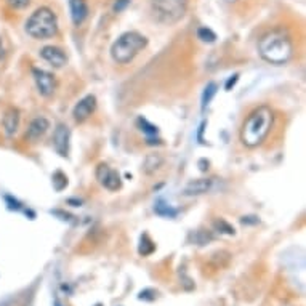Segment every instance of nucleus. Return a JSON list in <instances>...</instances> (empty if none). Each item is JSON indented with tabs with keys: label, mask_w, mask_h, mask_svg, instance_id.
<instances>
[{
	"label": "nucleus",
	"mask_w": 306,
	"mask_h": 306,
	"mask_svg": "<svg viewBox=\"0 0 306 306\" xmlns=\"http://www.w3.org/2000/svg\"><path fill=\"white\" fill-rule=\"evenodd\" d=\"M258 53L269 64L282 66L293 56V44L287 30L271 29L258 40Z\"/></svg>",
	"instance_id": "f257e3e1"
},
{
	"label": "nucleus",
	"mask_w": 306,
	"mask_h": 306,
	"mask_svg": "<svg viewBox=\"0 0 306 306\" xmlns=\"http://www.w3.org/2000/svg\"><path fill=\"white\" fill-rule=\"evenodd\" d=\"M274 125V114L268 106L253 109L241 127V141L247 148H257L266 140Z\"/></svg>",
	"instance_id": "f03ea898"
},
{
	"label": "nucleus",
	"mask_w": 306,
	"mask_h": 306,
	"mask_svg": "<svg viewBox=\"0 0 306 306\" xmlns=\"http://www.w3.org/2000/svg\"><path fill=\"white\" fill-rule=\"evenodd\" d=\"M148 39L137 32V30H130V32L122 34L111 47V56L117 64H128L143 48H146Z\"/></svg>",
	"instance_id": "7ed1b4c3"
},
{
	"label": "nucleus",
	"mask_w": 306,
	"mask_h": 306,
	"mask_svg": "<svg viewBox=\"0 0 306 306\" xmlns=\"http://www.w3.org/2000/svg\"><path fill=\"white\" fill-rule=\"evenodd\" d=\"M26 32L32 39L45 40L56 36L58 32V19L53 10L48 7H40L27 18L26 21Z\"/></svg>",
	"instance_id": "20e7f679"
},
{
	"label": "nucleus",
	"mask_w": 306,
	"mask_h": 306,
	"mask_svg": "<svg viewBox=\"0 0 306 306\" xmlns=\"http://www.w3.org/2000/svg\"><path fill=\"white\" fill-rule=\"evenodd\" d=\"M188 0H151V13L160 24L172 26L186 15Z\"/></svg>",
	"instance_id": "39448f33"
},
{
	"label": "nucleus",
	"mask_w": 306,
	"mask_h": 306,
	"mask_svg": "<svg viewBox=\"0 0 306 306\" xmlns=\"http://www.w3.org/2000/svg\"><path fill=\"white\" fill-rule=\"evenodd\" d=\"M32 76H34V80H36V85H37V90L39 93L48 98L55 93L56 90V79L52 73H48V71H44V69H39V67H34L32 69Z\"/></svg>",
	"instance_id": "423d86ee"
},
{
	"label": "nucleus",
	"mask_w": 306,
	"mask_h": 306,
	"mask_svg": "<svg viewBox=\"0 0 306 306\" xmlns=\"http://www.w3.org/2000/svg\"><path fill=\"white\" fill-rule=\"evenodd\" d=\"M95 175H96V180L101 183V185L109 191H117L122 186L119 173L116 170L109 168V165H106V164H99L96 167Z\"/></svg>",
	"instance_id": "0eeeda50"
},
{
	"label": "nucleus",
	"mask_w": 306,
	"mask_h": 306,
	"mask_svg": "<svg viewBox=\"0 0 306 306\" xmlns=\"http://www.w3.org/2000/svg\"><path fill=\"white\" fill-rule=\"evenodd\" d=\"M95 109H96V98L93 95H87L74 106L73 117L76 122L80 124V122H85L91 114H93Z\"/></svg>",
	"instance_id": "6e6552de"
},
{
	"label": "nucleus",
	"mask_w": 306,
	"mask_h": 306,
	"mask_svg": "<svg viewBox=\"0 0 306 306\" xmlns=\"http://www.w3.org/2000/svg\"><path fill=\"white\" fill-rule=\"evenodd\" d=\"M69 140L71 131L69 127L64 124H59L53 131V148L61 157H66L69 152Z\"/></svg>",
	"instance_id": "1a4fd4ad"
},
{
	"label": "nucleus",
	"mask_w": 306,
	"mask_h": 306,
	"mask_svg": "<svg viewBox=\"0 0 306 306\" xmlns=\"http://www.w3.org/2000/svg\"><path fill=\"white\" fill-rule=\"evenodd\" d=\"M40 56H42L47 63L53 67H63L67 63L66 53L59 47H53V45L44 47L42 50H40Z\"/></svg>",
	"instance_id": "9d476101"
},
{
	"label": "nucleus",
	"mask_w": 306,
	"mask_h": 306,
	"mask_svg": "<svg viewBox=\"0 0 306 306\" xmlns=\"http://www.w3.org/2000/svg\"><path fill=\"white\" fill-rule=\"evenodd\" d=\"M48 128H50L48 119H45V117H42V116L36 117V119L29 124L26 138H27L29 141H37V140H40V138H42V137L47 133Z\"/></svg>",
	"instance_id": "9b49d317"
},
{
	"label": "nucleus",
	"mask_w": 306,
	"mask_h": 306,
	"mask_svg": "<svg viewBox=\"0 0 306 306\" xmlns=\"http://www.w3.org/2000/svg\"><path fill=\"white\" fill-rule=\"evenodd\" d=\"M212 185H213V180L210 178H199V180H194L186 185V188L183 189V194L185 196H200V194H206L212 189Z\"/></svg>",
	"instance_id": "f8f14e48"
},
{
	"label": "nucleus",
	"mask_w": 306,
	"mask_h": 306,
	"mask_svg": "<svg viewBox=\"0 0 306 306\" xmlns=\"http://www.w3.org/2000/svg\"><path fill=\"white\" fill-rule=\"evenodd\" d=\"M69 8H71V18L76 26L82 24L87 16H88V5L87 0H69Z\"/></svg>",
	"instance_id": "ddd939ff"
},
{
	"label": "nucleus",
	"mask_w": 306,
	"mask_h": 306,
	"mask_svg": "<svg viewBox=\"0 0 306 306\" xmlns=\"http://www.w3.org/2000/svg\"><path fill=\"white\" fill-rule=\"evenodd\" d=\"M4 128L8 137H13L19 128V111L10 108L4 114Z\"/></svg>",
	"instance_id": "4468645a"
},
{
	"label": "nucleus",
	"mask_w": 306,
	"mask_h": 306,
	"mask_svg": "<svg viewBox=\"0 0 306 306\" xmlns=\"http://www.w3.org/2000/svg\"><path fill=\"white\" fill-rule=\"evenodd\" d=\"M217 91H218V85L215 82L207 84V87L203 88L202 98H200V108H202V111H206V108L210 105V101L213 99V96L217 95Z\"/></svg>",
	"instance_id": "2eb2a0df"
},
{
	"label": "nucleus",
	"mask_w": 306,
	"mask_h": 306,
	"mask_svg": "<svg viewBox=\"0 0 306 306\" xmlns=\"http://www.w3.org/2000/svg\"><path fill=\"white\" fill-rule=\"evenodd\" d=\"M162 164H164V159H162L159 154H149L145 159V165H143V170H145V173H148V175H151V173H154L156 170H159V167Z\"/></svg>",
	"instance_id": "dca6fc26"
},
{
	"label": "nucleus",
	"mask_w": 306,
	"mask_h": 306,
	"mask_svg": "<svg viewBox=\"0 0 306 306\" xmlns=\"http://www.w3.org/2000/svg\"><path fill=\"white\" fill-rule=\"evenodd\" d=\"M154 212L157 213V215L165 217V218H173V217H177V215H178V210H177V209H173V207H170L168 203H167L165 200H162V199H159V200L156 202Z\"/></svg>",
	"instance_id": "f3484780"
},
{
	"label": "nucleus",
	"mask_w": 306,
	"mask_h": 306,
	"mask_svg": "<svg viewBox=\"0 0 306 306\" xmlns=\"http://www.w3.org/2000/svg\"><path fill=\"white\" fill-rule=\"evenodd\" d=\"M154 249H156L154 242H152V241L149 239L148 234H143V236H141V241H140L138 252H140L141 255H151L152 252H154Z\"/></svg>",
	"instance_id": "a211bd4d"
},
{
	"label": "nucleus",
	"mask_w": 306,
	"mask_h": 306,
	"mask_svg": "<svg viewBox=\"0 0 306 306\" xmlns=\"http://www.w3.org/2000/svg\"><path fill=\"white\" fill-rule=\"evenodd\" d=\"M197 37L202 40V42H207V44H213L217 40V34L213 32L212 29L206 27V26L197 29Z\"/></svg>",
	"instance_id": "6ab92c4d"
},
{
	"label": "nucleus",
	"mask_w": 306,
	"mask_h": 306,
	"mask_svg": "<svg viewBox=\"0 0 306 306\" xmlns=\"http://www.w3.org/2000/svg\"><path fill=\"white\" fill-rule=\"evenodd\" d=\"M53 186L56 191H63L67 186V177L61 170L53 173Z\"/></svg>",
	"instance_id": "aec40b11"
},
{
	"label": "nucleus",
	"mask_w": 306,
	"mask_h": 306,
	"mask_svg": "<svg viewBox=\"0 0 306 306\" xmlns=\"http://www.w3.org/2000/svg\"><path fill=\"white\" fill-rule=\"evenodd\" d=\"M137 124H138V127H141L140 130L145 131L146 135H156V133H157V127L152 125V124H149V122H148L145 117H138Z\"/></svg>",
	"instance_id": "412c9836"
},
{
	"label": "nucleus",
	"mask_w": 306,
	"mask_h": 306,
	"mask_svg": "<svg viewBox=\"0 0 306 306\" xmlns=\"http://www.w3.org/2000/svg\"><path fill=\"white\" fill-rule=\"evenodd\" d=\"M213 226H215V229L218 232H223V234H234L236 232V229H234L228 221H224L223 218L217 220L215 223H213Z\"/></svg>",
	"instance_id": "4be33fe9"
},
{
	"label": "nucleus",
	"mask_w": 306,
	"mask_h": 306,
	"mask_svg": "<svg viewBox=\"0 0 306 306\" xmlns=\"http://www.w3.org/2000/svg\"><path fill=\"white\" fill-rule=\"evenodd\" d=\"M157 297V292L154 289H145L138 293V300H143V301H154Z\"/></svg>",
	"instance_id": "5701e85b"
},
{
	"label": "nucleus",
	"mask_w": 306,
	"mask_h": 306,
	"mask_svg": "<svg viewBox=\"0 0 306 306\" xmlns=\"http://www.w3.org/2000/svg\"><path fill=\"white\" fill-rule=\"evenodd\" d=\"M30 0H8V5L12 8H16V10H21V8H26L29 5Z\"/></svg>",
	"instance_id": "b1692460"
},
{
	"label": "nucleus",
	"mask_w": 306,
	"mask_h": 306,
	"mask_svg": "<svg viewBox=\"0 0 306 306\" xmlns=\"http://www.w3.org/2000/svg\"><path fill=\"white\" fill-rule=\"evenodd\" d=\"M196 242L199 244V246H203V244H207L212 237L209 236V234H206V232H203V231H197L196 232Z\"/></svg>",
	"instance_id": "393cba45"
},
{
	"label": "nucleus",
	"mask_w": 306,
	"mask_h": 306,
	"mask_svg": "<svg viewBox=\"0 0 306 306\" xmlns=\"http://www.w3.org/2000/svg\"><path fill=\"white\" fill-rule=\"evenodd\" d=\"M5 200H7V202H10L8 209H12V210H21V203H19L18 200H13V197L7 196V197H5Z\"/></svg>",
	"instance_id": "a878e982"
},
{
	"label": "nucleus",
	"mask_w": 306,
	"mask_h": 306,
	"mask_svg": "<svg viewBox=\"0 0 306 306\" xmlns=\"http://www.w3.org/2000/svg\"><path fill=\"white\" fill-rule=\"evenodd\" d=\"M237 80H239V74H234V76H231V77L226 80V85H224V88H226V90H231L234 85H236Z\"/></svg>",
	"instance_id": "bb28decb"
},
{
	"label": "nucleus",
	"mask_w": 306,
	"mask_h": 306,
	"mask_svg": "<svg viewBox=\"0 0 306 306\" xmlns=\"http://www.w3.org/2000/svg\"><path fill=\"white\" fill-rule=\"evenodd\" d=\"M130 4V0H117V2L114 4V12H122V10H124L127 5Z\"/></svg>",
	"instance_id": "cd10ccee"
},
{
	"label": "nucleus",
	"mask_w": 306,
	"mask_h": 306,
	"mask_svg": "<svg viewBox=\"0 0 306 306\" xmlns=\"http://www.w3.org/2000/svg\"><path fill=\"white\" fill-rule=\"evenodd\" d=\"M4 55H5V48H4V42H2V39H0V59L4 58Z\"/></svg>",
	"instance_id": "c85d7f7f"
},
{
	"label": "nucleus",
	"mask_w": 306,
	"mask_h": 306,
	"mask_svg": "<svg viewBox=\"0 0 306 306\" xmlns=\"http://www.w3.org/2000/svg\"><path fill=\"white\" fill-rule=\"evenodd\" d=\"M242 223H244V224H246V223H250V220H249L247 217H244V218H242ZM252 223H258V218H255Z\"/></svg>",
	"instance_id": "c756f323"
},
{
	"label": "nucleus",
	"mask_w": 306,
	"mask_h": 306,
	"mask_svg": "<svg viewBox=\"0 0 306 306\" xmlns=\"http://www.w3.org/2000/svg\"><path fill=\"white\" fill-rule=\"evenodd\" d=\"M55 306H63V304H61V303H59L58 300H55Z\"/></svg>",
	"instance_id": "7c9ffc66"
}]
</instances>
